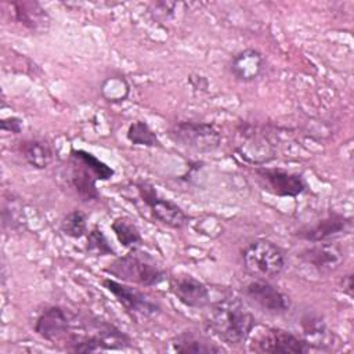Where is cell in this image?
Instances as JSON below:
<instances>
[{
	"label": "cell",
	"mask_w": 354,
	"mask_h": 354,
	"mask_svg": "<svg viewBox=\"0 0 354 354\" xmlns=\"http://www.w3.org/2000/svg\"><path fill=\"white\" fill-rule=\"evenodd\" d=\"M206 325L225 344L238 346L250 336L256 319L241 299L225 297L210 307Z\"/></svg>",
	"instance_id": "cell-1"
},
{
	"label": "cell",
	"mask_w": 354,
	"mask_h": 354,
	"mask_svg": "<svg viewBox=\"0 0 354 354\" xmlns=\"http://www.w3.org/2000/svg\"><path fill=\"white\" fill-rule=\"evenodd\" d=\"M101 93L106 101L120 102L129 95V84L123 77L112 76L102 83Z\"/></svg>",
	"instance_id": "cell-23"
},
{
	"label": "cell",
	"mask_w": 354,
	"mask_h": 354,
	"mask_svg": "<svg viewBox=\"0 0 354 354\" xmlns=\"http://www.w3.org/2000/svg\"><path fill=\"white\" fill-rule=\"evenodd\" d=\"M245 270L260 279L279 275L285 267V256L279 246L267 239H256L246 245L242 252Z\"/></svg>",
	"instance_id": "cell-4"
},
{
	"label": "cell",
	"mask_w": 354,
	"mask_h": 354,
	"mask_svg": "<svg viewBox=\"0 0 354 354\" xmlns=\"http://www.w3.org/2000/svg\"><path fill=\"white\" fill-rule=\"evenodd\" d=\"M264 66L266 61L263 54L257 50L248 48L234 55L230 64V71L236 80L248 83L256 80L263 73Z\"/></svg>",
	"instance_id": "cell-14"
},
{
	"label": "cell",
	"mask_w": 354,
	"mask_h": 354,
	"mask_svg": "<svg viewBox=\"0 0 354 354\" xmlns=\"http://www.w3.org/2000/svg\"><path fill=\"white\" fill-rule=\"evenodd\" d=\"M173 350L177 353H220L221 347L209 342L206 337L194 332H183L171 342Z\"/></svg>",
	"instance_id": "cell-18"
},
{
	"label": "cell",
	"mask_w": 354,
	"mask_h": 354,
	"mask_svg": "<svg viewBox=\"0 0 354 354\" xmlns=\"http://www.w3.org/2000/svg\"><path fill=\"white\" fill-rule=\"evenodd\" d=\"M301 326L304 330V335L307 337V344L310 340H315V339H322L326 333V326L325 322L315 315H306L301 321Z\"/></svg>",
	"instance_id": "cell-26"
},
{
	"label": "cell",
	"mask_w": 354,
	"mask_h": 354,
	"mask_svg": "<svg viewBox=\"0 0 354 354\" xmlns=\"http://www.w3.org/2000/svg\"><path fill=\"white\" fill-rule=\"evenodd\" d=\"M170 292L187 307L202 308L210 303L207 286L189 274H176L169 279Z\"/></svg>",
	"instance_id": "cell-11"
},
{
	"label": "cell",
	"mask_w": 354,
	"mask_h": 354,
	"mask_svg": "<svg viewBox=\"0 0 354 354\" xmlns=\"http://www.w3.org/2000/svg\"><path fill=\"white\" fill-rule=\"evenodd\" d=\"M102 285L123 306L126 313L134 318H152L160 313L159 304L136 288L111 278H105Z\"/></svg>",
	"instance_id": "cell-7"
},
{
	"label": "cell",
	"mask_w": 354,
	"mask_h": 354,
	"mask_svg": "<svg viewBox=\"0 0 354 354\" xmlns=\"http://www.w3.org/2000/svg\"><path fill=\"white\" fill-rule=\"evenodd\" d=\"M105 271L122 281L141 286H155L166 279L165 270L148 253L137 249L115 259Z\"/></svg>",
	"instance_id": "cell-2"
},
{
	"label": "cell",
	"mask_w": 354,
	"mask_h": 354,
	"mask_svg": "<svg viewBox=\"0 0 354 354\" xmlns=\"http://www.w3.org/2000/svg\"><path fill=\"white\" fill-rule=\"evenodd\" d=\"M256 176L260 187L264 191L282 198L299 196L307 188V184L300 174L282 169L259 167L256 169Z\"/></svg>",
	"instance_id": "cell-8"
},
{
	"label": "cell",
	"mask_w": 354,
	"mask_h": 354,
	"mask_svg": "<svg viewBox=\"0 0 354 354\" xmlns=\"http://www.w3.org/2000/svg\"><path fill=\"white\" fill-rule=\"evenodd\" d=\"M19 152L24 159L36 169H46L54 159V151L51 145L43 140L32 138L19 142Z\"/></svg>",
	"instance_id": "cell-17"
},
{
	"label": "cell",
	"mask_w": 354,
	"mask_h": 354,
	"mask_svg": "<svg viewBox=\"0 0 354 354\" xmlns=\"http://www.w3.org/2000/svg\"><path fill=\"white\" fill-rule=\"evenodd\" d=\"M86 324L68 308L53 306L46 308L35 322V332L47 342L65 343L68 350L79 340Z\"/></svg>",
	"instance_id": "cell-3"
},
{
	"label": "cell",
	"mask_w": 354,
	"mask_h": 354,
	"mask_svg": "<svg viewBox=\"0 0 354 354\" xmlns=\"http://www.w3.org/2000/svg\"><path fill=\"white\" fill-rule=\"evenodd\" d=\"M3 223H4V225L8 223L10 228L14 230V231H18V230L24 228V225L26 223V218H25V214L22 212V206L17 199L11 198V201L4 206V209H3Z\"/></svg>",
	"instance_id": "cell-25"
},
{
	"label": "cell",
	"mask_w": 354,
	"mask_h": 354,
	"mask_svg": "<svg viewBox=\"0 0 354 354\" xmlns=\"http://www.w3.org/2000/svg\"><path fill=\"white\" fill-rule=\"evenodd\" d=\"M14 18L32 32L46 30L50 24V17L39 3L32 1H14Z\"/></svg>",
	"instance_id": "cell-15"
},
{
	"label": "cell",
	"mask_w": 354,
	"mask_h": 354,
	"mask_svg": "<svg viewBox=\"0 0 354 354\" xmlns=\"http://www.w3.org/2000/svg\"><path fill=\"white\" fill-rule=\"evenodd\" d=\"M71 158L79 160L87 169H90L95 174L97 180H109L115 173L111 166H108L105 162L100 160L91 152H87L84 149H72L71 151Z\"/></svg>",
	"instance_id": "cell-20"
},
{
	"label": "cell",
	"mask_w": 354,
	"mask_h": 354,
	"mask_svg": "<svg viewBox=\"0 0 354 354\" xmlns=\"http://www.w3.org/2000/svg\"><path fill=\"white\" fill-rule=\"evenodd\" d=\"M71 163H72L71 184L75 192L77 194V196L84 202L98 199L100 194L95 185V181H97L95 174L76 159L71 158Z\"/></svg>",
	"instance_id": "cell-16"
},
{
	"label": "cell",
	"mask_w": 354,
	"mask_h": 354,
	"mask_svg": "<svg viewBox=\"0 0 354 354\" xmlns=\"http://www.w3.org/2000/svg\"><path fill=\"white\" fill-rule=\"evenodd\" d=\"M245 296L268 314H283L290 308L289 297L267 279H254L245 286Z\"/></svg>",
	"instance_id": "cell-10"
},
{
	"label": "cell",
	"mask_w": 354,
	"mask_h": 354,
	"mask_svg": "<svg viewBox=\"0 0 354 354\" xmlns=\"http://www.w3.org/2000/svg\"><path fill=\"white\" fill-rule=\"evenodd\" d=\"M111 228H112L115 236L118 238V241L120 242V245L124 248L137 249V246H140L142 243V238H141L138 228L127 217L115 218L113 223L111 224Z\"/></svg>",
	"instance_id": "cell-19"
},
{
	"label": "cell",
	"mask_w": 354,
	"mask_h": 354,
	"mask_svg": "<svg viewBox=\"0 0 354 354\" xmlns=\"http://www.w3.org/2000/svg\"><path fill=\"white\" fill-rule=\"evenodd\" d=\"M1 130L12 133V134H18L22 130V122H21V119H18L15 116L6 118L1 120Z\"/></svg>",
	"instance_id": "cell-27"
},
{
	"label": "cell",
	"mask_w": 354,
	"mask_h": 354,
	"mask_svg": "<svg viewBox=\"0 0 354 354\" xmlns=\"http://www.w3.org/2000/svg\"><path fill=\"white\" fill-rule=\"evenodd\" d=\"M61 230L65 235L79 239L86 234L87 223H86V214L80 210H72L69 212L61 221Z\"/></svg>",
	"instance_id": "cell-22"
},
{
	"label": "cell",
	"mask_w": 354,
	"mask_h": 354,
	"mask_svg": "<svg viewBox=\"0 0 354 354\" xmlns=\"http://www.w3.org/2000/svg\"><path fill=\"white\" fill-rule=\"evenodd\" d=\"M252 350L256 353L268 354H301L307 353L310 347L306 340L295 336L288 330L279 328H268L253 339Z\"/></svg>",
	"instance_id": "cell-9"
},
{
	"label": "cell",
	"mask_w": 354,
	"mask_h": 354,
	"mask_svg": "<svg viewBox=\"0 0 354 354\" xmlns=\"http://www.w3.org/2000/svg\"><path fill=\"white\" fill-rule=\"evenodd\" d=\"M86 249L88 253L94 256H108L115 254V250L112 249L108 238L104 235V232L98 228H93L86 241Z\"/></svg>",
	"instance_id": "cell-24"
},
{
	"label": "cell",
	"mask_w": 354,
	"mask_h": 354,
	"mask_svg": "<svg viewBox=\"0 0 354 354\" xmlns=\"http://www.w3.org/2000/svg\"><path fill=\"white\" fill-rule=\"evenodd\" d=\"M351 224V220L343 214H330L315 224L300 228L296 235L310 242H325L330 238L344 234Z\"/></svg>",
	"instance_id": "cell-13"
},
{
	"label": "cell",
	"mask_w": 354,
	"mask_h": 354,
	"mask_svg": "<svg viewBox=\"0 0 354 354\" xmlns=\"http://www.w3.org/2000/svg\"><path fill=\"white\" fill-rule=\"evenodd\" d=\"M169 137L174 142L196 152H212L221 142V136L213 124L192 120L174 123L169 130Z\"/></svg>",
	"instance_id": "cell-5"
},
{
	"label": "cell",
	"mask_w": 354,
	"mask_h": 354,
	"mask_svg": "<svg viewBox=\"0 0 354 354\" xmlns=\"http://www.w3.org/2000/svg\"><path fill=\"white\" fill-rule=\"evenodd\" d=\"M300 257L321 272H329L340 267L344 261L343 249L337 243L317 242L315 245L304 249Z\"/></svg>",
	"instance_id": "cell-12"
},
{
	"label": "cell",
	"mask_w": 354,
	"mask_h": 354,
	"mask_svg": "<svg viewBox=\"0 0 354 354\" xmlns=\"http://www.w3.org/2000/svg\"><path fill=\"white\" fill-rule=\"evenodd\" d=\"M140 199L145 203L152 216L170 228H181L187 224L188 217L184 210L174 202L160 196L158 191L148 183H136Z\"/></svg>",
	"instance_id": "cell-6"
},
{
	"label": "cell",
	"mask_w": 354,
	"mask_h": 354,
	"mask_svg": "<svg viewBox=\"0 0 354 354\" xmlns=\"http://www.w3.org/2000/svg\"><path fill=\"white\" fill-rule=\"evenodd\" d=\"M342 285H343V292L351 297L353 296V277L350 274L343 278Z\"/></svg>",
	"instance_id": "cell-28"
},
{
	"label": "cell",
	"mask_w": 354,
	"mask_h": 354,
	"mask_svg": "<svg viewBox=\"0 0 354 354\" xmlns=\"http://www.w3.org/2000/svg\"><path fill=\"white\" fill-rule=\"evenodd\" d=\"M127 140L134 145L144 147H159L160 141L156 133L149 127V124L144 120L133 122L127 129Z\"/></svg>",
	"instance_id": "cell-21"
}]
</instances>
